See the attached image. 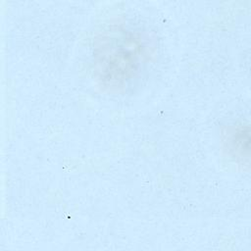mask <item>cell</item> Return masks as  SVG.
Here are the masks:
<instances>
[{
  "instance_id": "7a4b0ae2",
  "label": "cell",
  "mask_w": 251,
  "mask_h": 251,
  "mask_svg": "<svg viewBox=\"0 0 251 251\" xmlns=\"http://www.w3.org/2000/svg\"><path fill=\"white\" fill-rule=\"evenodd\" d=\"M250 127L249 126H236L227 132V148L236 161L242 164L249 161L250 151Z\"/></svg>"
},
{
  "instance_id": "6da1fadb",
  "label": "cell",
  "mask_w": 251,
  "mask_h": 251,
  "mask_svg": "<svg viewBox=\"0 0 251 251\" xmlns=\"http://www.w3.org/2000/svg\"><path fill=\"white\" fill-rule=\"evenodd\" d=\"M148 33L121 25L102 32L94 41V74L100 86L121 91L139 75L153 51Z\"/></svg>"
}]
</instances>
